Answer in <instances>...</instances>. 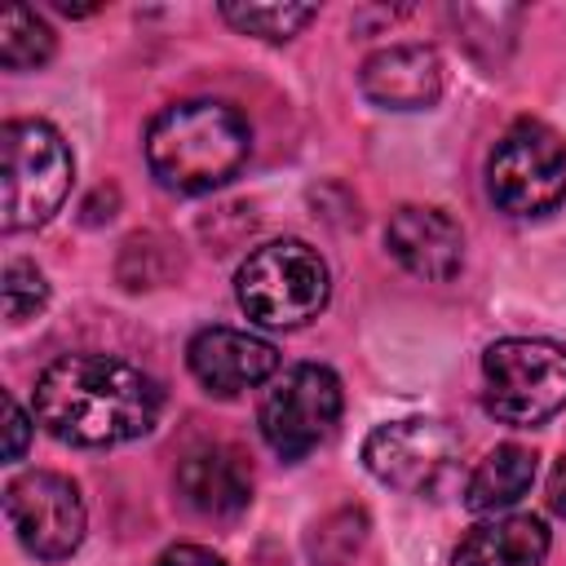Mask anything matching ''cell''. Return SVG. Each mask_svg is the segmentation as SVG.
I'll use <instances>...</instances> for the list:
<instances>
[{
  "label": "cell",
  "mask_w": 566,
  "mask_h": 566,
  "mask_svg": "<svg viewBox=\"0 0 566 566\" xmlns=\"http://www.w3.org/2000/svg\"><path fill=\"white\" fill-rule=\"evenodd\" d=\"M159 385L111 354H66L35 380V420L71 447H119L155 429Z\"/></svg>",
  "instance_id": "1"
},
{
  "label": "cell",
  "mask_w": 566,
  "mask_h": 566,
  "mask_svg": "<svg viewBox=\"0 0 566 566\" xmlns=\"http://www.w3.org/2000/svg\"><path fill=\"white\" fill-rule=\"evenodd\" d=\"M252 150L248 119L212 97L164 106L146 128V164L159 186L177 195H203L226 186Z\"/></svg>",
  "instance_id": "2"
},
{
  "label": "cell",
  "mask_w": 566,
  "mask_h": 566,
  "mask_svg": "<svg viewBox=\"0 0 566 566\" xmlns=\"http://www.w3.org/2000/svg\"><path fill=\"white\" fill-rule=\"evenodd\" d=\"M75 159L66 137L44 119H9L0 128V226L35 230L71 195Z\"/></svg>",
  "instance_id": "3"
},
{
  "label": "cell",
  "mask_w": 566,
  "mask_h": 566,
  "mask_svg": "<svg viewBox=\"0 0 566 566\" xmlns=\"http://www.w3.org/2000/svg\"><path fill=\"white\" fill-rule=\"evenodd\" d=\"M327 261L305 239H274L248 252L234 274V296L261 327H301L327 305Z\"/></svg>",
  "instance_id": "4"
},
{
  "label": "cell",
  "mask_w": 566,
  "mask_h": 566,
  "mask_svg": "<svg viewBox=\"0 0 566 566\" xmlns=\"http://www.w3.org/2000/svg\"><path fill=\"white\" fill-rule=\"evenodd\" d=\"M482 402L495 420L531 429L566 407V349L539 336H509L482 354Z\"/></svg>",
  "instance_id": "5"
},
{
  "label": "cell",
  "mask_w": 566,
  "mask_h": 566,
  "mask_svg": "<svg viewBox=\"0 0 566 566\" xmlns=\"http://www.w3.org/2000/svg\"><path fill=\"white\" fill-rule=\"evenodd\" d=\"M486 190L509 217H548L566 199V142L539 119H517L486 159Z\"/></svg>",
  "instance_id": "6"
},
{
  "label": "cell",
  "mask_w": 566,
  "mask_h": 566,
  "mask_svg": "<svg viewBox=\"0 0 566 566\" xmlns=\"http://www.w3.org/2000/svg\"><path fill=\"white\" fill-rule=\"evenodd\" d=\"M340 407L345 398L336 371L323 363H296L261 398V438L283 460H301L336 433Z\"/></svg>",
  "instance_id": "7"
},
{
  "label": "cell",
  "mask_w": 566,
  "mask_h": 566,
  "mask_svg": "<svg viewBox=\"0 0 566 566\" xmlns=\"http://www.w3.org/2000/svg\"><path fill=\"white\" fill-rule=\"evenodd\" d=\"M455 455H460V438L442 420H424V416L376 424L363 442L367 473L376 482H385L394 491H411V495L438 491L447 482Z\"/></svg>",
  "instance_id": "8"
},
{
  "label": "cell",
  "mask_w": 566,
  "mask_h": 566,
  "mask_svg": "<svg viewBox=\"0 0 566 566\" xmlns=\"http://www.w3.org/2000/svg\"><path fill=\"white\" fill-rule=\"evenodd\" d=\"M4 517L18 535V544L44 562L71 557L88 526L75 482L62 473H49V469L22 473L4 486Z\"/></svg>",
  "instance_id": "9"
},
{
  "label": "cell",
  "mask_w": 566,
  "mask_h": 566,
  "mask_svg": "<svg viewBox=\"0 0 566 566\" xmlns=\"http://www.w3.org/2000/svg\"><path fill=\"white\" fill-rule=\"evenodd\" d=\"M186 363L208 394L234 398V394H243V389H252L279 371V349L252 332H239V327H203L190 340Z\"/></svg>",
  "instance_id": "10"
},
{
  "label": "cell",
  "mask_w": 566,
  "mask_h": 566,
  "mask_svg": "<svg viewBox=\"0 0 566 566\" xmlns=\"http://www.w3.org/2000/svg\"><path fill=\"white\" fill-rule=\"evenodd\" d=\"M358 88L385 111H424L442 97V57L429 44H389L363 62Z\"/></svg>",
  "instance_id": "11"
},
{
  "label": "cell",
  "mask_w": 566,
  "mask_h": 566,
  "mask_svg": "<svg viewBox=\"0 0 566 566\" xmlns=\"http://www.w3.org/2000/svg\"><path fill=\"white\" fill-rule=\"evenodd\" d=\"M385 243L402 270L429 283H447L464 261V234L442 208H420V203L398 208L385 226Z\"/></svg>",
  "instance_id": "12"
},
{
  "label": "cell",
  "mask_w": 566,
  "mask_h": 566,
  "mask_svg": "<svg viewBox=\"0 0 566 566\" xmlns=\"http://www.w3.org/2000/svg\"><path fill=\"white\" fill-rule=\"evenodd\" d=\"M177 495L203 517H234L252 500V469L234 447H199L177 469Z\"/></svg>",
  "instance_id": "13"
},
{
  "label": "cell",
  "mask_w": 566,
  "mask_h": 566,
  "mask_svg": "<svg viewBox=\"0 0 566 566\" xmlns=\"http://www.w3.org/2000/svg\"><path fill=\"white\" fill-rule=\"evenodd\" d=\"M548 557V526L531 513L486 517L455 544V566H539Z\"/></svg>",
  "instance_id": "14"
},
{
  "label": "cell",
  "mask_w": 566,
  "mask_h": 566,
  "mask_svg": "<svg viewBox=\"0 0 566 566\" xmlns=\"http://www.w3.org/2000/svg\"><path fill=\"white\" fill-rule=\"evenodd\" d=\"M535 482V451L531 447H517V442H504L495 447L464 482V504L473 513H500L509 504H517Z\"/></svg>",
  "instance_id": "15"
},
{
  "label": "cell",
  "mask_w": 566,
  "mask_h": 566,
  "mask_svg": "<svg viewBox=\"0 0 566 566\" xmlns=\"http://www.w3.org/2000/svg\"><path fill=\"white\" fill-rule=\"evenodd\" d=\"M49 57H53V31L44 27V18H35V9L27 4L0 9V62L9 71H31L44 66Z\"/></svg>",
  "instance_id": "16"
},
{
  "label": "cell",
  "mask_w": 566,
  "mask_h": 566,
  "mask_svg": "<svg viewBox=\"0 0 566 566\" xmlns=\"http://www.w3.org/2000/svg\"><path fill=\"white\" fill-rule=\"evenodd\" d=\"M221 18L261 40H292L305 22L318 18L314 4H221Z\"/></svg>",
  "instance_id": "17"
},
{
  "label": "cell",
  "mask_w": 566,
  "mask_h": 566,
  "mask_svg": "<svg viewBox=\"0 0 566 566\" xmlns=\"http://www.w3.org/2000/svg\"><path fill=\"white\" fill-rule=\"evenodd\" d=\"M363 513H354V509H340V513H332V517H323L318 526H314V535H310V553H314V562L318 566H345L354 553H358V544H363Z\"/></svg>",
  "instance_id": "18"
},
{
  "label": "cell",
  "mask_w": 566,
  "mask_h": 566,
  "mask_svg": "<svg viewBox=\"0 0 566 566\" xmlns=\"http://www.w3.org/2000/svg\"><path fill=\"white\" fill-rule=\"evenodd\" d=\"M0 296H4V318L9 323H27L44 310L49 301V283L31 261H9L0 274Z\"/></svg>",
  "instance_id": "19"
},
{
  "label": "cell",
  "mask_w": 566,
  "mask_h": 566,
  "mask_svg": "<svg viewBox=\"0 0 566 566\" xmlns=\"http://www.w3.org/2000/svg\"><path fill=\"white\" fill-rule=\"evenodd\" d=\"M4 416H9V442H4V455H9V460H22V455H27V438H31V420H27V411H22L13 398H4Z\"/></svg>",
  "instance_id": "20"
},
{
  "label": "cell",
  "mask_w": 566,
  "mask_h": 566,
  "mask_svg": "<svg viewBox=\"0 0 566 566\" xmlns=\"http://www.w3.org/2000/svg\"><path fill=\"white\" fill-rule=\"evenodd\" d=\"M155 566H226L212 548H199V544H177V548H168V553H159V562Z\"/></svg>",
  "instance_id": "21"
},
{
  "label": "cell",
  "mask_w": 566,
  "mask_h": 566,
  "mask_svg": "<svg viewBox=\"0 0 566 566\" xmlns=\"http://www.w3.org/2000/svg\"><path fill=\"white\" fill-rule=\"evenodd\" d=\"M548 504H553V513L566 517V455L557 460V469H553V478H548Z\"/></svg>",
  "instance_id": "22"
}]
</instances>
